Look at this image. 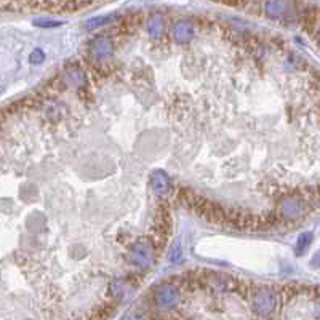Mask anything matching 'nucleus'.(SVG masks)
<instances>
[{"label":"nucleus","instance_id":"423d86ee","mask_svg":"<svg viewBox=\"0 0 320 320\" xmlns=\"http://www.w3.org/2000/svg\"><path fill=\"white\" fill-rule=\"evenodd\" d=\"M285 2L282 0H272V2L268 4V11L272 14V16H277V14H282L285 11Z\"/></svg>","mask_w":320,"mask_h":320},{"label":"nucleus","instance_id":"20e7f679","mask_svg":"<svg viewBox=\"0 0 320 320\" xmlns=\"http://www.w3.org/2000/svg\"><path fill=\"white\" fill-rule=\"evenodd\" d=\"M256 308L259 311H272V308H274V296L271 293H261L256 298Z\"/></svg>","mask_w":320,"mask_h":320},{"label":"nucleus","instance_id":"0eeeda50","mask_svg":"<svg viewBox=\"0 0 320 320\" xmlns=\"http://www.w3.org/2000/svg\"><path fill=\"white\" fill-rule=\"evenodd\" d=\"M115 16H101V18H93V20H90V21H86V27L88 29H96V27H103V26H106V24H109L112 20H114Z\"/></svg>","mask_w":320,"mask_h":320},{"label":"nucleus","instance_id":"f257e3e1","mask_svg":"<svg viewBox=\"0 0 320 320\" xmlns=\"http://www.w3.org/2000/svg\"><path fill=\"white\" fill-rule=\"evenodd\" d=\"M155 301L160 308L164 309H170L173 308L174 304L178 303V293L174 287L171 285H164V287H158L157 288V293H155Z\"/></svg>","mask_w":320,"mask_h":320},{"label":"nucleus","instance_id":"1a4fd4ad","mask_svg":"<svg viewBox=\"0 0 320 320\" xmlns=\"http://www.w3.org/2000/svg\"><path fill=\"white\" fill-rule=\"evenodd\" d=\"M309 242H311V234H303V236H299V239H298V255H301L303 252H304V248H306V246L309 245Z\"/></svg>","mask_w":320,"mask_h":320},{"label":"nucleus","instance_id":"9d476101","mask_svg":"<svg viewBox=\"0 0 320 320\" xmlns=\"http://www.w3.org/2000/svg\"><path fill=\"white\" fill-rule=\"evenodd\" d=\"M43 58H45V55H43L42 50H34L31 53V56H29V61H31V64H37V63H42Z\"/></svg>","mask_w":320,"mask_h":320},{"label":"nucleus","instance_id":"6e6552de","mask_svg":"<svg viewBox=\"0 0 320 320\" xmlns=\"http://www.w3.org/2000/svg\"><path fill=\"white\" fill-rule=\"evenodd\" d=\"M148 31H149L151 35H158V34H160V31H162V21H160L158 16H154V18L149 21V24H148Z\"/></svg>","mask_w":320,"mask_h":320},{"label":"nucleus","instance_id":"f03ea898","mask_svg":"<svg viewBox=\"0 0 320 320\" xmlns=\"http://www.w3.org/2000/svg\"><path fill=\"white\" fill-rule=\"evenodd\" d=\"M152 184H154V191L158 194V195H164L168 192V189H170V181H168V176L162 171V170H158L154 173V178H152Z\"/></svg>","mask_w":320,"mask_h":320},{"label":"nucleus","instance_id":"39448f33","mask_svg":"<svg viewBox=\"0 0 320 320\" xmlns=\"http://www.w3.org/2000/svg\"><path fill=\"white\" fill-rule=\"evenodd\" d=\"M112 50V45H111V42L106 40V39H98L95 42V45H93V51L96 56H106L109 55Z\"/></svg>","mask_w":320,"mask_h":320},{"label":"nucleus","instance_id":"9b49d317","mask_svg":"<svg viewBox=\"0 0 320 320\" xmlns=\"http://www.w3.org/2000/svg\"><path fill=\"white\" fill-rule=\"evenodd\" d=\"M61 24H63L61 21H51V20L35 21V26H40V27H56V26H61Z\"/></svg>","mask_w":320,"mask_h":320},{"label":"nucleus","instance_id":"7ed1b4c3","mask_svg":"<svg viewBox=\"0 0 320 320\" xmlns=\"http://www.w3.org/2000/svg\"><path fill=\"white\" fill-rule=\"evenodd\" d=\"M192 34H194V29H192V26L189 24V23H178L176 26H174V29H173V35L176 37L178 40H189L192 37Z\"/></svg>","mask_w":320,"mask_h":320}]
</instances>
